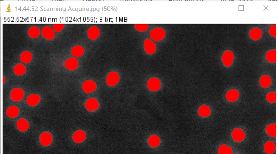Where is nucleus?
<instances>
[{
	"mask_svg": "<svg viewBox=\"0 0 278 154\" xmlns=\"http://www.w3.org/2000/svg\"><path fill=\"white\" fill-rule=\"evenodd\" d=\"M165 35L164 30L160 28H157L152 29L150 32V37L154 40L159 41L164 38Z\"/></svg>",
	"mask_w": 278,
	"mask_h": 154,
	"instance_id": "1",
	"label": "nucleus"
},
{
	"mask_svg": "<svg viewBox=\"0 0 278 154\" xmlns=\"http://www.w3.org/2000/svg\"><path fill=\"white\" fill-rule=\"evenodd\" d=\"M24 92L23 89L20 88H15L11 91L10 97L13 101L18 102L22 99Z\"/></svg>",
	"mask_w": 278,
	"mask_h": 154,
	"instance_id": "2",
	"label": "nucleus"
},
{
	"mask_svg": "<svg viewBox=\"0 0 278 154\" xmlns=\"http://www.w3.org/2000/svg\"><path fill=\"white\" fill-rule=\"evenodd\" d=\"M232 136L233 140L238 142L242 141L245 137L244 131L239 128L234 129L232 133Z\"/></svg>",
	"mask_w": 278,
	"mask_h": 154,
	"instance_id": "3",
	"label": "nucleus"
},
{
	"mask_svg": "<svg viewBox=\"0 0 278 154\" xmlns=\"http://www.w3.org/2000/svg\"><path fill=\"white\" fill-rule=\"evenodd\" d=\"M234 58V55L233 53L229 51H225L222 56L223 62L226 67L230 66L232 64Z\"/></svg>",
	"mask_w": 278,
	"mask_h": 154,
	"instance_id": "4",
	"label": "nucleus"
},
{
	"mask_svg": "<svg viewBox=\"0 0 278 154\" xmlns=\"http://www.w3.org/2000/svg\"><path fill=\"white\" fill-rule=\"evenodd\" d=\"M85 106L87 109L88 110L94 111L98 109L99 104L96 100L91 98L86 101Z\"/></svg>",
	"mask_w": 278,
	"mask_h": 154,
	"instance_id": "5",
	"label": "nucleus"
},
{
	"mask_svg": "<svg viewBox=\"0 0 278 154\" xmlns=\"http://www.w3.org/2000/svg\"><path fill=\"white\" fill-rule=\"evenodd\" d=\"M119 76L118 74L114 72H111L107 75V82L110 86H114L118 82Z\"/></svg>",
	"mask_w": 278,
	"mask_h": 154,
	"instance_id": "6",
	"label": "nucleus"
},
{
	"mask_svg": "<svg viewBox=\"0 0 278 154\" xmlns=\"http://www.w3.org/2000/svg\"><path fill=\"white\" fill-rule=\"evenodd\" d=\"M144 47L146 52L148 54L154 53L156 50L155 44L151 40L147 39L144 42Z\"/></svg>",
	"mask_w": 278,
	"mask_h": 154,
	"instance_id": "7",
	"label": "nucleus"
},
{
	"mask_svg": "<svg viewBox=\"0 0 278 154\" xmlns=\"http://www.w3.org/2000/svg\"><path fill=\"white\" fill-rule=\"evenodd\" d=\"M52 135L50 133L45 132L40 136V142L41 144L44 146H48L52 141Z\"/></svg>",
	"mask_w": 278,
	"mask_h": 154,
	"instance_id": "8",
	"label": "nucleus"
},
{
	"mask_svg": "<svg viewBox=\"0 0 278 154\" xmlns=\"http://www.w3.org/2000/svg\"><path fill=\"white\" fill-rule=\"evenodd\" d=\"M42 33L45 38L48 40L52 39L55 36V33L53 29L48 26H45L42 29Z\"/></svg>",
	"mask_w": 278,
	"mask_h": 154,
	"instance_id": "9",
	"label": "nucleus"
},
{
	"mask_svg": "<svg viewBox=\"0 0 278 154\" xmlns=\"http://www.w3.org/2000/svg\"><path fill=\"white\" fill-rule=\"evenodd\" d=\"M96 85L95 82L91 80L87 81L83 85V91L86 93H89L95 90Z\"/></svg>",
	"mask_w": 278,
	"mask_h": 154,
	"instance_id": "10",
	"label": "nucleus"
},
{
	"mask_svg": "<svg viewBox=\"0 0 278 154\" xmlns=\"http://www.w3.org/2000/svg\"><path fill=\"white\" fill-rule=\"evenodd\" d=\"M148 88L152 91H156L160 87V82L158 79L154 78L150 79L147 82Z\"/></svg>",
	"mask_w": 278,
	"mask_h": 154,
	"instance_id": "11",
	"label": "nucleus"
},
{
	"mask_svg": "<svg viewBox=\"0 0 278 154\" xmlns=\"http://www.w3.org/2000/svg\"><path fill=\"white\" fill-rule=\"evenodd\" d=\"M86 134L82 130L76 131L73 134V140L77 143L82 142L85 139Z\"/></svg>",
	"mask_w": 278,
	"mask_h": 154,
	"instance_id": "12",
	"label": "nucleus"
},
{
	"mask_svg": "<svg viewBox=\"0 0 278 154\" xmlns=\"http://www.w3.org/2000/svg\"><path fill=\"white\" fill-rule=\"evenodd\" d=\"M40 96L37 94H32L29 96L27 98V103L31 106H34L37 104L40 100Z\"/></svg>",
	"mask_w": 278,
	"mask_h": 154,
	"instance_id": "13",
	"label": "nucleus"
},
{
	"mask_svg": "<svg viewBox=\"0 0 278 154\" xmlns=\"http://www.w3.org/2000/svg\"><path fill=\"white\" fill-rule=\"evenodd\" d=\"M88 34V37L91 39H96L100 35V30L97 27L95 26H92L89 29Z\"/></svg>",
	"mask_w": 278,
	"mask_h": 154,
	"instance_id": "14",
	"label": "nucleus"
},
{
	"mask_svg": "<svg viewBox=\"0 0 278 154\" xmlns=\"http://www.w3.org/2000/svg\"><path fill=\"white\" fill-rule=\"evenodd\" d=\"M239 96V92L236 90L233 89L227 92L226 97L228 100L233 102L237 100Z\"/></svg>",
	"mask_w": 278,
	"mask_h": 154,
	"instance_id": "15",
	"label": "nucleus"
},
{
	"mask_svg": "<svg viewBox=\"0 0 278 154\" xmlns=\"http://www.w3.org/2000/svg\"><path fill=\"white\" fill-rule=\"evenodd\" d=\"M65 65L68 69L70 70H74L78 65V60L73 57L70 58L66 61Z\"/></svg>",
	"mask_w": 278,
	"mask_h": 154,
	"instance_id": "16",
	"label": "nucleus"
},
{
	"mask_svg": "<svg viewBox=\"0 0 278 154\" xmlns=\"http://www.w3.org/2000/svg\"><path fill=\"white\" fill-rule=\"evenodd\" d=\"M17 127L18 129L22 131H26L29 126L28 121L24 119H21L17 122Z\"/></svg>",
	"mask_w": 278,
	"mask_h": 154,
	"instance_id": "17",
	"label": "nucleus"
},
{
	"mask_svg": "<svg viewBox=\"0 0 278 154\" xmlns=\"http://www.w3.org/2000/svg\"><path fill=\"white\" fill-rule=\"evenodd\" d=\"M6 113L9 117L13 118L16 117L18 115L19 110L17 107L13 106L7 109Z\"/></svg>",
	"mask_w": 278,
	"mask_h": 154,
	"instance_id": "18",
	"label": "nucleus"
},
{
	"mask_svg": "<svg viewBox=\"0 0 278 154\" xmlns=\"http://www.w3.org/2000/svg\"><path fill=\"white\" fill-rule=\"evenodd\" d=\"M250 35L252 39L256 40L260 38L262 35V32L261 30L259 29L254 28L251 30Z\"/></svg>",
	"mask_w": 278,
	"mask_h": 154,
	"instance_id": "19",
	"label": "nucleus"
},
{
	"mask_svg": "<svg viewBox=\"0 0 278 154\" xmlns=\"http://www.w3.org/2000/svg\"><path fill=\"white\" fill-rule=\"evenodd\" d=\"M271 82L270 78L267 75H263L260 79V85L264 88H267L270 86Z\"/></svg>",
	"mask_w": 278,
	"mask_h": 154,
	"instance_id": "20",
	"label": "nucleus"
},
{
	"mask_svg": "<svg viewBox=\"0 0 278 154\" xmlns=\"http://www.w3.org/2000/svg\"><path fill=\"white\" fill-rule=\"evenodd\" d=\"M32 58L31 54L28 51H25L22 53L20 57L21 60L25 63H28L30 62Z\"/></svg>",
	"mask_w": 278,
	"mask_h": 154,
	"instance_id": "21",
	"label": "nucleus"
},
{
	"mask_svg": "<svg viewBox=\"0 0 278 154\" xmlns=\"http://www.w3.org/2000/svg\"><path fill=\"white\" fill-rule=\"evenodd\" d=\"M148 143L151 146L156 147L159 145L160 143V139L157 136L152 135L149 137L148 139Z\"/></svg>",
	"mask_w": 278,
	"mask_h": 154,
	"instance_id": "22",
	"label": "nucleus"
},
{
	"mask_svg": "<svg viewBox=\"0 0 278 154\" xmlns=\"http://www.w3.org/2000/svg\"><path fill=\"white\" fill-rule=\"evenodd\" d=\"M264 149L265 152L268 153H272L274 152L275 149V144L272 142H267L264 144Z\"/></svg>",
	"mask_w": 278,
	"mask_h": 154,
	"instance_id": "23",
	"label": "nucleus"
},
{
	"mask_svg": "<svg viewBox=\"0 0 278 154\" xmlns=\"http://www.w3.org/2000/svg\"><path fill=\"white\" fill-rule=\"evenodd\" d=\"M26 71V68L23 64L19 63L17 64L14 69L15 74L17 75H21L24 74Z\"/></svg>",
	"mask_w": 278,
	"mask_h": 154,
	"instance_id": "24",
	"label": "nucleus"
},
{
	"mask_svg": "<svg viewBox=\"0 0 278 154\" xmlns=\"http://www.w3.org/2000/svg\"><path fill=\"white\" fill-rule=\"evenodd\" d=\"M198 113L200 116L202 117H207L210 115V110L208 106L204 105L200 108Z\"/></svg>",
	"mask_w": 278,
	"mask_h": 154,
	"instance_id": "25",
	"label": "nucleus"
},
{
	"mask_svg": "<svg viewBox=\"0 0 278 154\" xmlns=\"http://www.w3.org/2000/svg\"><path fill=\"white\" fill-rule=\"evenodd\" d=\"M71 52L74 56L78 57L83 54L84 52V49L80 46H76L72 49Z\"/></svg>",
	"mask_w": 278,
	"mask_h": 154,
	"instance_id": "26",
	"label": "nucleus"
},
{
	"mask_svg": "<svg viewBox=\"0 0 278 154\" xmlns=\"http://www.w3.org/2000/svg\"><path fill=\"white\" fill-rule=\"evenodd\" d=\"M266 132L270 136L274 137L276 135V124H271L267 126L265 128Z\"/></svg>",
	"mask_w": 278,
	"mask_h": 154,
	"instance_id": "27",
	"label": "nucleus"
},
{
	"mask_svg": "<svg viewBox=\"0 0 278 154\" xmlns=\"http://www.w3.org/2000/svg\"><path fill=\"white\" fill-rule=\"evenodd\" d=\"M219 154H232V150L228 146L225 145L221 146L218 149Z\"/></svg>",
	"mask_w": 278,
	"mask_h": 154,
	"instance_id": "28",
	"label": "nucleus"
},
{
	"mask_svg": "<svg viewBox=\"0 0 278 154\" xmlns=\"http://www.w3.org/2000/svg\"><path fill=\"white\" fill-rule=\"evenodd\" d=\"M40 30L37 27L33 26L30 28L28 32L29 35L32 38L38 37L40 34Z\"/></svg>",
	"mask_w": 278,
	"mask_h": 154,
	"instance_id": "29",
	"label": "nucleus"
},
{
	"mask_svg": "<svg viewBox=\"0 0 278 154\" xmlns=\"http://www.w3.org/2000/svg\"><path fill=\"white\" fill-rule=\"evenodd\" d=\"M267 60L271 63L276 61V51L272 50L268 52L266 55Z\"/></svg>",
	"mask_w": 278,
	"mask_h": 154,
	"instance_id": "30",
	"label": "nucleus"
},
{
	"mask_svg": "<svg viewBox=\"0 0 278 154\" xmlns=\"http://www.w3.org/2000/svg\"><path fill=\"white\" fill-rule=\"evenodd\" d=\"M266 99L267 101L270 103H274L276 101V93L274 92H270L267 94Z\"/></svg>",
	"mask_w": 278,
	"mask_h": 154,
	"instance_id": "31",
	"label": "nucleus"
},
{
	"mask_svg": "<svg viewBox=\"0 0 278 154\" xmlns=\"http://www.w3.org/2000/svg\"><path fill=\"white\" fill-rule=\"evenodd\" d=\"M135 28L137 30L140 31H146L147 28V24H136Z\"/></svg>",
	"mask_w": 278,
	"mask_h": 154,
	"instance_id": "32",
	"label": "nucleus"
},
{
	"mask_svg": "<svg viewBox=\"0 0 278 154\" xmlns=\"http://www.w3.org/2000/svg\"><path fill=\"white\" fill-rule=\"evenodd\" d=\"M64 26V24H54V29L56 32L60 31L63 29Z\"/></svg>",
	"mask_w": 278,
	"mask_h": 154,
	"instance_id": "33",
	"label": "nucleus"
},
{
	"mask_svg": "<svg viewBox=\"0 0 278 154\" xmlns=\"http://www.w3.org/2000/svg\"><path fill=\"white\" fill-rule=\"evenodd\" d=\"M269 33L273 37L276 36V26L271 27L269 29Z\"/></svg>",
	"mask_w": 278,
	"mask_h": 154,
	"instance_id": "34",
	"label": "nucleus"
},
{
	"mask_svg": "<svg viewBox=\"0 0 278 154\" xmlns=\"http://www.w3.org/2000/svg\"><path fill=\"white\" fill-rule=\"evenodd\" d=\"M3 83H4V82H5V77H3Z\"/></svg>",
	"mask_w": 278,
	"mask_h": 154,
	"instance_id": "35",
	"label": "nucleus"
},
{
	"mask_svg": "<svg viewBox=\"0 0 278 154\" xmlns=\"http://www.w3.org/2000/svg\"></svg>",
	"mask_w": 278,
	"mask_h": 154,
	"instance_id": "36",
	"label": "nucleus"
}]
</instances>
